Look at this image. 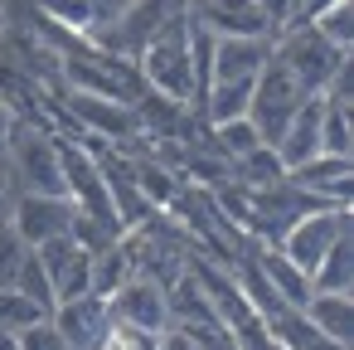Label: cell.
I'll return each instance as SVG.
<instances>
[{
  "label": "cell",
  "mask_w": 354,
  "mask_h": 350,
  "mask_svg": "<svg viewBox=\"0 0 354 350\" xmlns=\"http://www.w3.org/2000/svg\"><path fill=\"white\" fill-rule=\"evenodd\" d=\"M59 175H64V200H68L78 214H93V219H107V224H117V214H112V200H107V185H102L97 151L78 146L73 137H59Z\"/></svg>",
  "instance_id": "8992f818"
},
{
  "label": "cell",
  "mask_w": 354,
  "mask_h": 350,
  "mask_svg": "<svg viewBox=\"0 0 354 350\" xmlns=\"http://www.w3.org/2000/svg\"><path fill=\"white\" fill-rule=\"evenodd\" d=\"M209 137H214V151L233 166V161H243L248 151H257L262 146V137H257V127L248 122V117H233V122H218V127H209Z\"/></svg>",
  "instance_id": "7402d4cb"
},
{
  "label": "cell",
  "mask_w": 354,
  "mask_h": 350,
  "mask_svg": "<svg viewBox=\"0 0 354 350\" xmlns=\"http://www.w3.org/2000/svg\"><path fill=\"white\" fill-rule=\"evenodd\" d=\"M248 268L272 287V297H277L281 306H296V311L306 306V297H310V277H306V272H301L277 243H257V248L248 253Z\"/></svg>",
  "instance_id": "4fadbf2b"
},
{
  "label": "cell",
  "mask_w": 354,
  "mask_h": 350,
  "mask_svg": "<svg viewBox=\"0 0 354 350\" xmlns=\"http://www.w3.org/2000/svg\"><path fill=\"white\" fill-rule=\"evenodd\" d=\"M15 350H68V340H64V335H59V326L44 316V321H35V326L15 331Z\"/></svg>",
  "instance_id": "484cf974"
},
{
  "label": "cell",
  "mask_w": 354,
  "mask_h": 350,
  "mask_svg": "<svg viewBox=\"0 0 354 350\" xmlns=\"http://www.w3.org/2000/svg\"><path fill=\"white\" fill-rule=\"evenodd\" d=\"M310 30H315V35H320L330 49L354 54V0H339V6L320 10V15L310 20Z\"/></svg>",
  "instance_id": "44dd1931"
},
{
  "label": "cell",
  "mask_w": 354,
  "mask_h": 350,
  "mask_svg": "<svg viewBox=\"0 0 354 350\" xmlns=\"http://www.w3.org/2000/svg\"><path fill=\"white\" fill-rule=\"evenodd\" d=\"M330 6H339V0H296V15H291V25H310L320 10H330Z\"/></svg>",
  "instance_id": "f546056e"
},
{
  "label": "cell",
  "mask_w": 354,
  "mask_h": 350,
  "mask_svg": "<svg viewBox=\"0 0 354 350\" xmlns=\"http://www.w3.org/2000/svg\"><path fill=\"white\" fill-rule=\"evenodd\" d=\"M35 258H39V268L54 282V301H73V297H88L93 292V253H83L68 234L39 243Z\"/></svg>",
  "instance_id": "30bf717a"
},
{
  "label": "cell",
  "mask_w": 354,
  "mask_h": 350,
  "mask_svg": "<svg viewBox=\"0 0 354 350\" xmlns=\"http://www.w3.org/2000/svg\"><path fill=\"white\" fill-rule=\"evenodd\" d=\"M344 234H349V209H330V204H320V209L301 214V219L277 238V248H281V253H286V258L310 277V272H315V263H320V258H325Z\"/></svg>",
  "instance_id": "52a82bcc"
},
{
  "label": "cell",
  "mask_w": 354,
  "mask_h": 350,
  "mask_svg": "<svg viewBox=\"0 0 354 350\" xmlns=\"http://www.w3.org/2000/svg\"><path fill=\"white\" fill-rule=\"evenodd\" d=\"M49 311H39L25 292H15V287H0V326L6 331H25V326H35V321H44Z\"/></svg>",
  "instance_id": "d4e9b609"
},
{
  "label": "cell",
  "mask_w": 354,
  "mask_h": 350,
  "mask_svg": "<svg viewBox=\"0 0 354 350\" xmlns=\"http://www.w3.org/2000/svg\"><path fill=\"white\" fill-rule=\"evenodd\" d=\"M73 214H78V209H73L64 195L20 190V195H10V200H6V224L20 234V243H25V248H39V243H49V238L68 234Z\"/></svg>",
  "instance_id": "ba28073f"
},
{
  "label": "cell",
  "mask_w": 354,
  "mask_h": 350,
  "mask_svg": "<svg viewBox=\"0 0 354 350\" xmlns=\"http://www.w3.org/2000/svg\"><path fill=\"white\" fill-rule=\"evenodd\" d=\"M267 326V335H272V345L277 350H349V345H339V340H330V335H320L296 306H281L272 321H262Z\"/></svg>",
  "instance_id": "e0dca14e"
},
{
  "label": "cell",
  "mask_w": 354,
  "mask_h": 350,
  "mask_svg": "<svg viewBox=\"0 0 354 350\" xmlns=\"http://www.w3.org/2000/svg\"><path fill=\"white\" fill-rule=\"evenodd\" d=\"M0 30H6V15H0Z\"/></svg>",
  "instance_id": "836d02e7"
},
{
  "label": "cell",
  "mask_w": 354,
  "mask_h": 350,
  "mask_svg": "<svg viewBox=\"0 0 354 350\" xmlns=\"http://www.w3.org/2000/svg\"><path fill=\"white\" fill-rule=\"evenodd\" d=\"M88 6H93V30L97 25H107V20H117L127 6H131V0H88Z\"/></svg>",
  "instance_id": "f1b7e54d"
},
{
  "label": "cell",
  "mask_w": 354,
  "mask_h": 350,
  "mask_svg": "<svg viewBox=\"0 0 354 350\" xmlns=\"http://www.w3.org/2000/svg\"><path fill=\"white\" fill-rule=\"evenodd\" d=\"M320 156H354V122L349 107L320 98Z\"/></svg>",
  "instance_id": "ffe728a7"
},
{
  "label": "cell",
  "mask_w": 354,
  "mask_h": 350,
  "mask_svg": "<svg viewBox=\"0 0 354 350\" xmlns=\"http://www.w3.org/2000/svg\"><path fill=\"white\" fill-rule=\"evenodd\" d=\"M272 59V40H214V83H252Z\"/></svg>",
  "instance_id": "5bb4252c"
},
{
  "label": "cell",
  "mask_w": 354,
  "mask_h": 350,
  "mask_svg": "<svg viewBox=\"0 0 354 350\" xmlns=\"http://www.w3.org/2000/svg\"><path fill=\"white\" fill-rule=\"evenodd\" d=\"M306 103V93L296 88V78L281 69V59L272 54L252 83V103H248V122L257 127L262 146H277V137L286 132V122L296 117V107Z\"/></svg>",
  "instance_id": "5b68a950"
},
{
  "label": "cell",
  "mask_w": 354,
  "mask_h": 350,
  "mask_svg": "<svg viewBox=\"0 0 354 350\" xmlns=\"http://www.w3.org/2000/svg\"><path fill=\"white\" fill-rule=\"evenodd\" d=\"M301 316H306L320 335H330V340H339V345L354 340V297H349V292H310L306 306H301Z\"/></svg>",
  "instance_id": "2e32d148"
},
{
  "label": "cell",
  "mask_w": 354,
  "mask_h": 350,
  "mask_svg": "<svg viewBox=\"0 0 354 350\" xmlns=\"http://www.w3.org/2000/svg\"><path fill=\"white\" fill-rule=\"evenodd\" d=\"M185 6H189V0H131V6H127L117 20L97 25L88 40H93L97 49H107V54H117V59L136 64V59H141V49L151 44V35H156L165 20H175Z\"/></svg>",
  "instance_id": "277c9868"
},
{
  "label": "cell",
  "mask_w": 354,
  "mask_h": 350,
  "mask_svg": "<svg viewBox=\"0 0 354 350\" xmlns=\"http://www.w3.org/2000/svg\"><path fill=\"white\" fill-rule=\"evenodd\" d=\"M310 292H354V238H349V234L315 263Z\"/></svg>",
  "instance_id": "d6986e66"
},
{
  "label": "cell",
  "mask_w": 354,
  "mask_h": 350,
  "mask_svg": "<svg viewBox=\"0 0 354 350\" xmlns=\"http://www.w3.org/2000/svg\"><path fill=\"white\" fill-rule=\"evenodd\" d=\"M6 166L20 180V190H39V195H64V175H59V132L15 117L10 122V141H6Z\"/></svg>",
  "instance_id": "7a4b0ae2"
},
{
  "label": "cell",
  "mask_w": 354,
  "mask_h": 350,
  "mask_svg": "<svg viewBox=\"0 0 354 350\" xmlns=\"http://www.w3.org/2000/svg\"><path fill=\"white\" fill-rule=\"evenodd\" d=\"M156 350H204V345H199L185 326H165V331L156 335Z\"/></svg>",
  "instance_id": "83f0119b"
},
{
  "label": "cell",
  "mask_w": 354,
  "mask_h": 350,
  "mask_svg": "<svg viewBox=\"0 0 354 350\" xmlns=\"http://www.w3.org/2000/svg\"><path fill=\"white\" fill-rule=\"evenodd\" d=\"M6 200H10V185H6V175H0V219H6Z\"/></svg>",
  "instance_id": "d6a6232c"
},
{
  "label": "cell",
  "mask_w": 354,
  "mask_h": 350,
  "mask_svg": "<svg viewBox=\"0 0 354 350\" xmlns=\"http://www.w3.org/2000/svg\"><path fill=\"white\" fill-rule=\"evenodd\" d=\"M228 170H238V180H243L248 190H267V185H277V180L286 175V166L277 161V151H272V146L248 151V156H243V161H233Z\"/></svg>",
  "instance_id": "603a6c76"
},
{
  "label": "cell",
  "mask_w": 354,
  "mask_h": 350,
  "mask_svg": "<svg viewBox=\"0 0 354 350\" xmlns=\"http://www.w3.org/2000/svg\"><path fill=\"white\" fill-rule=\"evenodd\" d=\"M136 277V263H131V243H127V234L117 238V243H107V248H97L93 253V297H112L122 282H131Z\"/></svg>",
  "instance_id": "ac0fdd59"
},
{
  "label": "cell",
  "mask_w": 354,
  "mask_h": 350,
  "mask_svg": "<svg viewBox=\"0 0 354 350\" xmlns=\"http://www.w3.org/2000/svg\"><path fill=\"white\" fill-rule=\"evenodd\" d=\"M107 311L117 326L127 331H141V335H160L170 326V306H165V287L151 282V277H131L122 282L112 297H107Z\"/></svg>",
  "instance_id": "9c48e42d"
},
{
  "label": "cell",
  "mask_w": 354,
  "mask_h": 350,
  "mask_svg": "<svg viewBox=\"0 0 354 350\" xmlns=\"http://www.w3.org/2000/svg\"><path fill=\"white\" fill-rule=\"evenodd\" d=\"M25 243H20V234L6 224V219H0V287H10L15 282V272H20V263H25Z\"/></svg>",
  "instance_id": "4316f807"
},
{
  "label": "cell",
  "mask_w": 354,
  "mask_h": 350,
  "mask_svg": "<svg viewBox=\"0 0 354 350\" xmlns=\"http://www.w3.org/2000/svg\"><path fill=\"white\" fill-rule=\"evenodd\" d=\"M10 122H15L10 103H0V166H6V141H10Z\"/></svg>",
  "instance_id": "4dcf8cb0"
},
{
  "label": "cell",
  "mask_w": 354,
  "mask_h": 350,
  "mask_svg": "<svg viewBox=\"0 0 354 350\" xmlns=\"http://www.w3.org/2000/svg\"><path fill=\"white\" fill-rule=\"evenodd\" d=\"M291 185H301L310 200L330 204V209H349L354 195V156H310L306 166L286 170Z\"/></svg>",
  "instance_id": "8fae6325"
},
{
  "label": "cell",
  "mask_w": 354,
  "mask_h": 350,
  "mask_svg": "<svg viewBox=\"0 0 354 350\" xmlns=\"http://www.w3.org/2000/svg\"><path fill=\"white\" fill-rule=\"evenodd\" d=\"M10 287H15V292H25L39 311H49V316H54V306H59V301H54V282H49V272L39 268L35 248L25 253V263H20V272H15V282H10Z\"/></svg>",
  "instance_id": "cb8c5ba5"
},
{
  "label": "cell",
  "mask_w": 354,
  "mask_h": 350,
  "mask_svg": "<svg viewBox=\"0 0 354 350\" xmlns=\"http://www.w3.org/2000/svg\"><path fill=\"white\" fill-rule=\"evenodd\" d=\"M277 161L286 166V170H296V166H306L310 156H320V98H306L301 107H296V117L286 122V132L277 137Z\"/></svg>",
  "instance_id": "9a60e30c"
},
{
  "label": "cell",
  "mask_w": 354,
  "mask_h": 350,
  "mask_svg": "<svg viewBox=\"0 0 354 350\" xmlns=\"http://www.w3.org/2000/svg\"><path fill=\"white\" fill-rule=\"evenodd\" d=\"M272 54L281 59V69L296 78V88L306 93V98H320L325 88H330V78L344 69V59L349 54H339V49H330L310 25H286L281 35H272Z\"/></svg>",
  "instance_id": "3957f363"
},
{
  "label": "cell",
  "mask_w": 354,
  "mask_h": 350,
  "mask_svg": "<svg viewBox=\"0 0 354 350\" xmlns=\"http://www.w3.org/2000/svg\"><path fill=\"white\" fill-rule=\"evenodd\" d=\"M0 350H15V331H6V326H0Z\"/></svg>",
  "instance_id": "1f68e13d"
},
{
  "label": "cell",
  "mask_w": 354,
  "mask_h": 350,
  "mask_svg": "<svg viewBox=\"0 0 354 350\" xmlns=\"http://www.w3.org/2000/svg\"><path fill=\"white\" fill-rule=\"evenodd\" d=\"M54 326H59V335L68 340V350H97V340L107 335V326H112V311H107V301L102 297H73V301H59L54 306V316H49Z\"/></svg>",
  "instance_id": "7c38bea8"
},
{
  "label": "cell",
  "mask_w": 354,
  "mask_h": 350,
  "mask_svg": "<svg viewBox=\"0 0 354 350\" xmlns=\"http://www.w3.org/2000/svg\"><path fill=\"white\" fill-rule=\"evenodd\" d=\"M136 73L151 93L189 107V88H194V78H189V6L151 35V44L136 59Z\"/></svg>",
  "instance_id": "6da1fadb"
}]
</instances>
